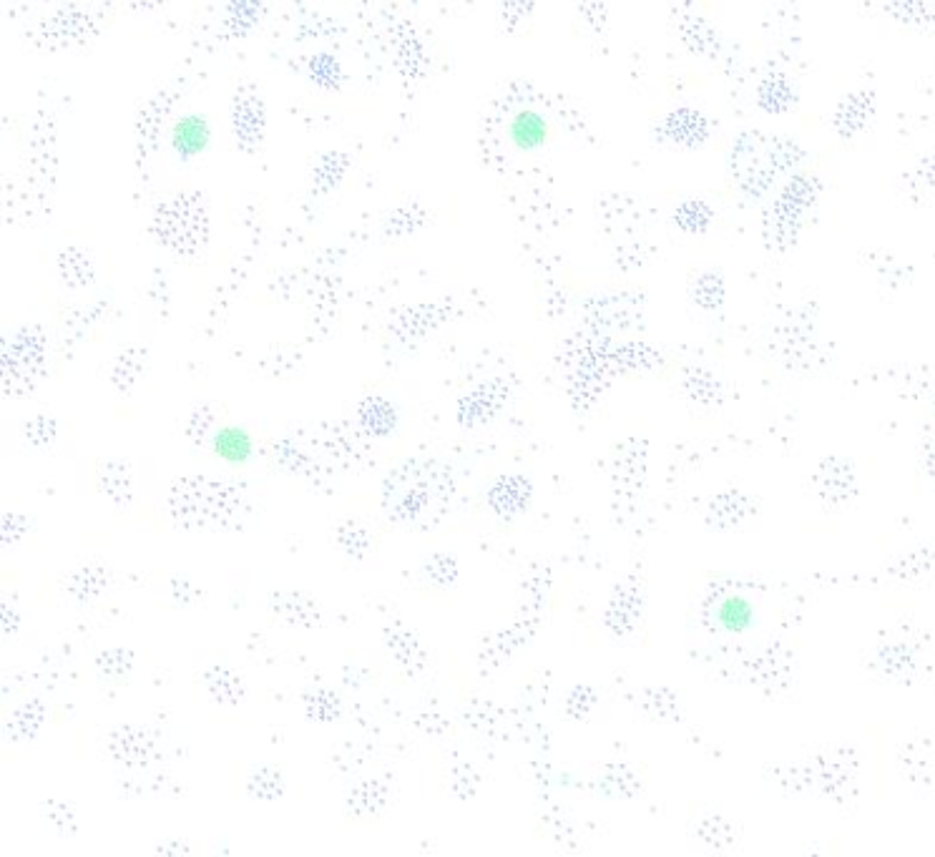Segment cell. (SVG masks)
Here are the masks:
<instances>
[{"instance_id": "4", "label": "cell", "mask_w": 935, "mask_h": 857, "mask_svg": "<svg viewBox=\"0 0 935 857\" xmlns=\"http://www.w3.org/2000/svg\"><path fill=\"white\" fill-rule=\"evenodd\" d=\"M212 450L217 458L227 460V463L239 465L247 463L249 458L254 455V440L249 435V430H244L242 425H224L214 433L212 438Z\"/></svg>"}, {"instance_id": "1", "label": "cell", "mask_w": 935, "mask_h": 857, "mask_svg": "<svg viewBox=\"0 0 935 857\" xmlns=\"http://www.w3.org/2000/svg\"><path fill=\"white\" fill-rule=\"evenodd\" d=\"M714 626L724 634L732 636H744L750 634L757 624V606L750 596L744 594H724L714 601L712 611Z\"/></svg>"}, {"instance_id": "3", "label": "cell", "mask_w": 935, "mask_h": 857, "mask_svg": "<svg viewBox=\"0 0 935 857\" xmlns=\"http://www.w3.org/2000/svg\"><path fill=\"white\" fill-rule=\"evenodd\" d=\"M209 139H212V129H209V121L204 119L202 114L181 116L169 131L171 149H174L181 159H192V156L202 154L209 146Z\"/></svg>"}, {"instance_id": "2", "label": "cell", "mask_w": 935, "mask_h": 857, "mask_svg": "<svg viewBox=\"0 0 935 857\" xmlns=\"http://www.w3.org/2000/svg\"><path fill=\"white\" fill-rule=\"evenodd\" d=\"M508 141L518 151H538L551 139V124L536 109H518L508 121Z\"/></svg>"}]
</instances>
